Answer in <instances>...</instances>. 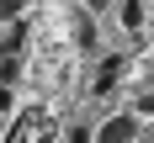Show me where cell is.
<instances>
[{"mask_svg": "<svg viewBox=\"0 0 154 143\" xmlns=\"http://www.w3.org/2000/svg\"><path fill=\"white\" fill-rule=\"evenodd\" d=\"M117 16H122V27H143V16H149V11H143V5H133V0H128V5H122V11H117Z\"/></svg>", "mask_w": 154, "mask_h": 143, "instance_id": "5b68a950", "label": "cell"}, {"mask_svg": "<svg viewBox=\"0 0 154 143\" xmlns=\"http://www.w3.org/2000/svg\"><path fill=\"white\" fill-rule=\"evenodd\" d=\"M37 143H53V138H37Z\"/></svg>", "mask_w": 154, "mask_h": 143, "instance_id": "30bf717a", "label": "cell"}, {"mask_svg": "<svg viewBox=\"0 0 154 143\" xmlns=\"http://www.w3.org/2000/svg\"><path fill=\"white\" fill-rule=\"evenodd\" d=\"M122 69H128L122 58H106V64H101V69H96V85H91V90H96V95H106L112 85H117V79H122Z\"/></svg>", "mask_w": 154, "mask_h": 143, "instance_id": "7a4b0ae2", "label": "cell"}, {"mask_svg": "<svg viewBox=\"0 0 154 143\" xmlns=\"http://www.w3.org/2000/svg\"><path fill=\"white\" fill-rule=\"evenodd\" d=\"M75 37H80V48H91V43H96V27H91V11H75Z\"/></svg>", "mask_w": 154, "mask_h": 143, "instance_id": "3957f363", "label": "cell"}, {"mask_svg": "<svg viewBox=\"0 0 154 143\" xmlns=\"http://www.w3.org/2000/svg\"><path fill=\"white\" fill-rule=\"evenodd\" d=\"M133 117H154V90H149V95H138V111H133Z\"/></svg>", "mask_w": 154, "mask_h": 143, "instance_id": "52a82bcc", "label": "cell"}, {"mask_svg": "<svg viewBox=\"0 0 154 143\" xmlns=\"http://www.w3.org/2000/svg\"><path fill=\"white\" fill-rule=\"evenodd\" d=\"M16 16H21V5H16V0H5V5H0V21H16Z\"/></svg>", "mask_w": 154, "mask_h": 143, "instance_id": "ba28073f", "label": "cell"}, {"mask_svg": "<svg viewBox=\"0 0 154 143\" xmlns=\"http://www.w3.org/2000/svg\"><path fill=\"white\" fill-rule=\"evenodd\" d=\"M16 74H21V64H16V58H0V90H11Z\"/></svg>", "mask_w": 154, "mask_h": 143, "instance_id": "277c9868", "label": "cell"}, {"mask_svg": "<svg viewBox=\"0 0 154 143\" xmlns=\"http://www.w3.org/2000/svg\"><path fill=\"white\" fill-rule=\"evenodd\" d=\"M64 143H91V127H69V133H64Z\"/></svg>", "mask_w": 154, "mask_h": 143, "instance_id": "8992f818", "label": "cell"}, {"mask_svg": "<svg viewBox=\"0 0 154 143\" xmlns=\"http://www.w3.org/2000/svg\"><path fill=\"white\" fill-rule=\"evenodd\" d=\"M133 138H138V117H133V111L101 122V133H96V143H133Z\"/></svg>", "mask_w": 154, "mask_h": 143, "instance_id": "6da1fadb", "label": "cell"}, {"mask_svg": "<svg viewBox=\"0 0 154 143\" xmlns=\"http://www.w3.org/2000/svg\"><path fill=\"white\" fill-rule=\"evenodd\" d=\"M5 106H11V90H0V111H5Z\"/></svg>", "mask_w": 154, "mask_h": 143, "instance_id": "9c48e42d", "label": "cell"}]
</instances>
